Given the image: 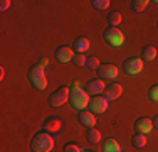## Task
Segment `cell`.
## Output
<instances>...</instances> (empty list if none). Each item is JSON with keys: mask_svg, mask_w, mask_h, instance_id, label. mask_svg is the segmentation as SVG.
I'll use <instances>...</instances> for the list:
<instances>
[{"mask_svg": "<svg viewBox=\"0 0 158 152\" xmlns=\"http://www.w3.org/2000/svg\"><path fill=\"white\" fill-rule=\"evenodd\" d=\"M69 105L77 112H82L89 105V93L79 86V81H74L69 88Z\"/></svg>", "mask_w": 158, "mask_h": 152, "instance_id": "6da1fadb", "label": "cell"}, {"mask_svg": "<svg viewBox=\"0 0 158 152\" xmlns=\"http://www.w3.org/2000/svg\"><path fill=\"white\" fill-rule=\"evenodd\" d=\"M54 149V137L46 130L37 132L31 140V152H52Z\"/></svg>", "mask_w": 158, "mask_h": 152, "instance_id": "7a4b0ae2", "label": "cell"}, {"mask_svg": "<svg viewBox=\"0 0 158 152\" xmlns=\"http://www.w3.org/2000/svg\"><path fill=\"white\" fill-rule=\"evenodd\" d=\"M27 78H29V83L32 85V88L42 91L47 88V78H46V71H44L42 66L39 64H32L27 71Z\"/></svg>", "mask_w": 158, "mask_h": 152, "instance_id": "3957f363", "label": "cell"}, {"mask_svg": "<svg viewBox=\"0 0 158 152\" xmlns=\"http://www.w3.org/2000/svg\"><path fill=\"white\" fill-rule=\"evenodd\" d=\"M103 37L111 47H119L125 44V34L119 30V27H106L103 30Z\"/></svg>", "mask_w": 158, "mask_h": 152, "instance_id": "277c9868", "label": "cell"}, {"mask_svg": "<svg viewBox=\"0 0 158 152\" xmlns=\"http://www.w3.org/2000/svg\"><path fill=\"white\" fill-rule=\"evenodd\" d=\"M66 101H69V88L67 86H61L56 91H52L51 96L47 98V103L52 106V108H59L62 106Z\"/></svg>", "mask_w": 158, "mask_h": 152, "instance_id": "5b68a950", "label": "cell"}, {"mask_svg": "<svg viewBox=\"0 0 158 152\" xmlns=\"http://www.w3.org/2000/svg\"><path fill=\"white\" fill-rule=\"evenodd\" d=\"M123 71L130 76L140 74L143 71V59L141 58H126L123 61Z\"/></svg>", "mask_w": 158, "mask_h": 152, "instance_id": "8992f818", "label": "cell"}, {"mask_svg": "<svg viewBox=\"0 0 158 152\" xmlns=\"http://www.w3.org/2000/svg\"><path fill=\"white\" fill-rule=\"evenodd\" d=\"M96 73H98V78L103 79V81H113V79H116V76H118L119 71H118V68H116L114 64L104 63L96 69Z\"/></svg>", "mask_w": 158, "mask_h": 152, "instance_id": "52a82bcc", "label": "cell"}, {"mask_svg": "<svg viewBox=\"0 0 158 152\" xmlns=\"http://www.w3.org/2000/svg\"><path fill=\"white\" fill-rule=\"evenodd\" d=\"M89 110H91L94 115H99V113H104L108 110V100L101 95H96V96L89 98Z\"/></svg>", "mask_w": 158, "mask_h": 152, "instance_id": "ba28073f", "label": "cell"}, {"mask_svg": "<svg viewBox=\"0 0 158 152\" xmlns=\"http://www.w3.org/2000/svg\"><path fill=\"white\" fill-rule=\"evenodd\" d=\"M74 54H76V52H74L71 47H67V46H59V47L56 49V52H54V58L57 59L59 63L66 64V63H69V61H73Z\"/></svg>", "mask_w": 158, "mask_h": 152, "instance_id": "9c48e42d", "label": "cell"}, {"mask_svg": "<svg viewBox=\"0 0 158 152\" xmlns=\"http://www.w3.org/2000/svg\"><path fill=\"white\" fill-rule=\"evenodd\" d=\"M135 132H138V134H150V132L153 130V123H152V118H148V117H140V118L135 120V125H133Z\"/></svg>", "mask_w": 158, "mask_h": 152, "instance_id": "30bf717a", "label": "cell"}, {"mask_svg": "<svg viewBox=\"0 0 158 152\" xmlns=\"http://www.w3.org/2000/svg\"><path fill=\"white\" fill-rule=\"evenodd\" d=\"M123 93V86L119 85V83H110V85H106V88H104V98H106L108 101L111 100H118L119 96H121Z\"/></svg>", "mask_w": 158, "mask_h": 152, "instance_id": "8fae6325", "label": "cell"}, {"mask_svg": "<svg viewBox=\"0 0 158 152\" xmlns=\"http://www.w3.org/2000/svg\"><path fill=\"white\" fill-rule=\"evenodd\" d=\"M62 120L59 118V117H47L46 120L42 122V130L49 132V134H52V132H59L62 128Z\"/></svg>", "mask_w": 158, "mask_h": 152, "instance_id": "7c38bea8", "label": "cell"}, {"mask_svg": "<svg viewBox=\"0 0 158 152\" xmlns=\"http://www.w3.org/2000/svg\"><path fill=\"white\" fill-rule=\"evenodd\" d=\"M77 122L86 128H93L96 125V117L93 112H84V110H82V112L77 113Z\"/></svg>", "mask_w": 158, "mask_h": 152, "instance_id": "4fadbf2b", "label": "cell"}, {"mask_svg": "<svg viewBox=\"0 0 158 152\" xmlns=\"http://www.w3.org/2000/svg\"><path fill=\"white\" fill-rule=\"evenodd\" d=\"M104 81L99 78H94V79H89L88 85H86V91H88L89 95H93V96H96V95H99L101 91H104Z\"/></svg>", "mask_w": 158, "mask_h": 152, "instance_id": "5bb4252c", "label": "cell"}, {"mask_svg": "<svg viewBox=\"0 0 158 152\" xmlns=\"http://www.w3.org/2000/svg\"><path fill=\"white\" fill-rule=\"evenodd\" d=\"M101 152H121V145L118 144V140L108 137L104 139V142L101 144Z\"/></svg>", "mask_w": 158, "mask_h": 152, "instance_id": "9a60e30c", "label": "cell"}, {"mask_svg": "<svg viewBox=\"0 0 158 152\" xmlns=\"http://www.w3.org/2000/svg\"><path fill=\"white\" fill-rule=\"evenodd\" d=\"M89 49V39L88 37H77L76 41H74V47H73V51L76 52V54H84L86 51Z\"/></svg>", "mask_w": 158, "mask_h": 152, "instance_id": "2e32d148", "label": "cell"}, {"mask_svg": "<svg viewBox=\"0 0 158 152\" xmlns=\"http://www.w3.org/2000/svg\"><path fill=\"white\" fill-rule=\"evenodd\" d=\"M155 58H156V47L155 46L148 44L141 49V59L143 61H153Z\"/></svg>", "mask_w": 158, "mask_h": 152, "instance_id": "e0dca14e", "label": "cell"}, {"mask_svg": "<svg viewBox=\"0 0 158 152\" xmlns=\"http://www.w3.org/2000/svg\"><path fill=\"white\" fill-rule=\"evenodd\" d=\"M146 135L145 134H138V132H135L133 135H131V144H133V147H136V149H143V147L146 145Z\"/></svg>", "mask_w": 158, "mask_h": 152, "instance_id": "ac0fdd59", "label": "cell"}, {"mask_svg": "<svg viewBox=\"0 0 158 152\" xmlns=\"http://www.w3.org/2000/svg\"><path fill=\"white\" fill-rule=\"evenodd\" d=\"M86 140H88L89 144H98L101 140V132L98 130L96 127L88 128V132H86Z\"/></svg>", "mask_w": 158, "mask_h": 152, "instance_id": "d6986e66", "label": "cell"}, {"mask_svg": "<svg viewBox=\"0 0 158 152\" xmlns=\"http://www.w3.org/2000/svg\"><path fill=\"white\" fill-rule=\"evenodd\" d=\"M108 24H110V27H118L119 22H121V14L118 12V10H114V12H110V15L106 17Z\"/></svg>", "mask_w": 158, "mask_h": 152, "instance_id": "ffe728a7", "label": "cell"}, {"mask_svg": "<svg viewBox=\"0 0 158 152\" xmlns=\"http://www.w3.org/2000/svg\"><path fill=\"white\" fill-rule=\"evenodd\" d=\"M148 3H150L148 0H133V2H131V10H133V12H143Z\"/></svg>", "mask_w": 158, "mask_h": 152, "instance_id": "44dd1931", "label": "cell"}, {"mask_svg": "<svg viewBox=\"0 0 158 152\" xmlns=\"http://www.w3.org/2000/svg\"><path fill=\"white\" fill-rule=\"evenodd\" d=\"M91 5L94 7L96 10H106V9H110L111 2L110 0H93Z\"/></svg>", "mask_w": 158, "mask_h": 152, "instance_id": "7402d4cb", "label": "cell"}, {"mask_svg": "<svg viewBox=\"0 0 158 152\" xmlns=\"http://www.w3.org/2000/svg\"><path fill=\"white\" fill-rule=\"evenodd\" d=\"M86 66H88L89 69H98V68L101 66V63H99V59H98L96 56H89L88 61H86Z\"/></svg>", "mask_w": 158, "mask_h": 152, "instance_id": "603a6c76", "label": "cell"}, {"mask_svg": "<svg viewBox=\"0 0 158 152\" xmlns=\"http://www.w3.org/2000/svg\"><path fill=\"white\" fill-rule=\"evenodd\" d=\"M86 61H88V56H84V54H74L73 64H74V66H86Z\"/></svg>", "mask_w": 158, "mask_h": 152, "instance_id": "cb8c5ba5", "label": "cell"}, {"mask_svg": "<svg viewBox=\"0 0 158 152\" xmlns=\"http://www.w3.org/2000/svg\"><path fill=\"white\" fill-rule=\"evenodd\" d=\"M82 149L77 145L76 142H67L66 145L62 147V152H81Z\"/></svg>", "mask_w": 158, "mask_h": 152, "instance_id": "d4e9b609", "label": "cell"}, {"mask_svg": "<svg viewBox=\"0 0 158 152\" xmlns=\"http://www.w3.org/2000/svg\"><path fill=\"white\" fill-rule=\"evenodd\" d=\"M148 98H150L152 101H158V85L150 86V90H148Z\"/></svg>", "mask_w": 158, "mask_h": 152, "instance_id": "484cf974", "label": "cell"}, {"mask_svg": "<svg viewBox=\"0 0 158 152\" xmlns=\"http://www.w3.org/2000/svg\"><path fill=\"white\" fill-rule=\"evenodd\" d=\"M9 7H10V0H2V2H0V10H2V12H5Z\"/></svg>", "mask_w": 158, "mask_h": 152, "instance_id": "4316f807", "label": "cell"}, {"mask_svg": "<svg viewBox=\"0 0 158 152\" xmlns=\"http://www.w3.org/2000/svg\"><path fill=\"white\" fill-rule=\"evenodd\" d=\"M37 64H39V66H42V68H46L47 64H49V59H47V58H40V59H39V63H37Z\"/></svg>", "mask_w": 158, "mask_h": 152, "instance_id": "83f0119b", "label": "cell"}, {"mask_svg": "<svg viewBox=\"0 0 158 152\" xmlns=\"http://www.w3.org/2000/svg\"><path fill=\"white\" fill-rule=\"evenodd\" d=\"M152 123H153V128H156V130H158V115H155L152 118Z\"/></svg>", "mask_w": 158, "mask_h": 152, "instance_id": "f1b7e54d", "label": "cell"}, {"mask_svg": "<svg viewBox=\"0 0 158 152\" xmlns=\"http://www.w3.org/2000/svg\"><path fill=\"white\" fill-rule=\"evenodd\" d=\"M3 76H5V69H3V68H0V79H3Z\"/></svg>", "mask_w": 158, "mask_h": 152, "instance_id": "f546056e", "label": "cell"}, {"mask_svg": "<svg viewBox=\"0 0 158 152\" xmlns=\"http://www.w3.org/2000/svg\"><path fill=\"white\" fill-rule=\"evenodd\" d=\"M81 152H93V150H89V149H82Z\"/></svg>", "mask_w": 158, "mask_h": 152, "instance_id": "4dcf8cb0", "label": "cell"}, {"mask_svg": "<svg viewBox=\"0 0 158 152\" xmlns=\"http://www.w3.org/2000/svg\"><path fill=\"white\" fill-rule=\"evenodd\" d=\"M150 3H155V5H158V0H153V2H150Z\"/></svg>", "mask_w": 158, "mask_h": 152, "instance_id": "1f68e13d", "label": "cell"}, {"mask_svg": "<svg viewBox=\"0 0 158 152\" xmlns=\"http://www.w3.org/2000/svg\"><path fill=\"white\" fill-rule=\"evenodd\" d=\"M156 27H158V22H156Z\"/></svg>", "mask_w": 158, "mask_h": 152, "instance_id": "d6a6232c", "label": "cell"}]
</instances>
